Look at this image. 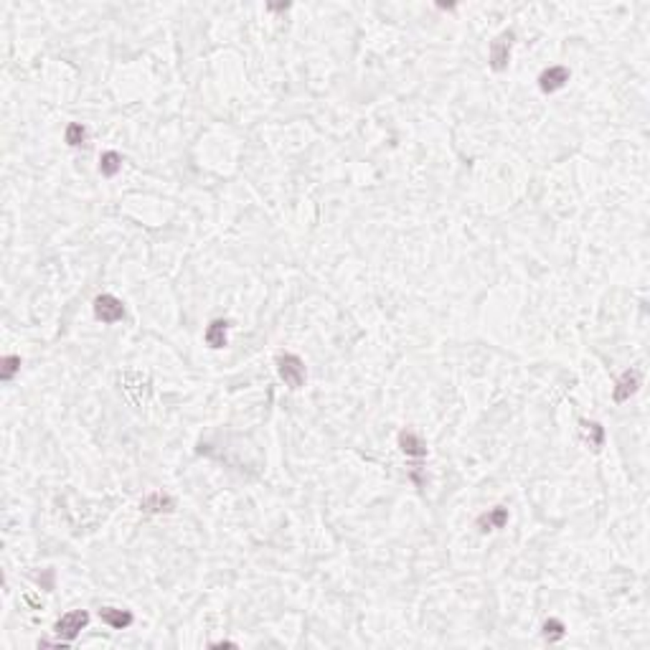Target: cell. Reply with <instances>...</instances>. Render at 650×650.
<instances>
[{
  "label": "cell",
  "instance_id": "30bf717a",
  "mask_svg": "<svg viewBox=\"0 0 650 650\" xmlns=\"http://www.w3.org/2000/svg\"><path fill=\"white\" fill-rule=\"evenodd\" d=\"M226 336H229V321H211L208 323L206 333H204V341H206L208 348H224L226 345Z\"/></svg>",
  "mask_w": 650,
  "mask_h": 650
},
{
  "label": "cell",
  "instance_id": "3957f363",
  "mask_svg": "<svg viewBox=\"0 0 650 650\" xmlns=\"http://www.w3.org/2000/svg\"><path fill=\"white\" fill-rule=\"evenodd\" d=\"M513 39H516V33H513V31H503L500 36H496V39L490 41L488 64H490V69H493V71H505V69H508Z\"/></svg>",
  "mask_w": 650,
  "mask_h": 650
},
{
  "label": "cell",
  "instance_id": "277c9868",
  "mask_svg": "<svg viewBox=\"0 0 650 650\" xmlns=\"http://www.w3.org/2000/svg\"><path fill=\"white\" fill-rule=\"evenodd\" d=\"M94 315L102 323H117L125 318V305L123 300H117L115 295H100L94 300Z\"/></svg>",
  "mask_w": 650,
  "mask_h": 650
},
{
  "label": "cell",
  "instance_id": "4fadbf2b",
  "mask_svg": "<svg viewBox=\"0 0 650 650\" xmlns=\"http://www.w3.org/2000/svg\"><path fill=\"white\" fill-rule=\"evenodd\" d=\"M120 168H123V155L115 153V150H107V153H102L100 158V173L105 178H115L117 173H120Z\"/></svg>",
  "mask_w": 650,
  "mask_h": 650
},
{
  "label": "cell",
  "instance_id": "ba28073f",
  "mask_svg": "<svg viewBox=\"0 0 650 650\" xmlns=\"http://www.w3.org/2000/svg\"><path fill=\"white\" fill-rule=\"evenodd\" d=\"M140 508L145 513H170L173 508H176V500L168 496V493H161V490H155V493H150V496L143 498V503H140Z\"/></svg>",
  "mask_w": 650,
  "mask_h": 650
},
{
  "label": "cell",
  "instance_id": "8992f818",
  "mask_svg": "<svg viewBox=\"0 0 650 650\" xmlns=\"http://www.w3.org/2000/svg\"><path fill=\"white\" fill-rule=\"evenodd\" d=\"M638 389H640V371L630 368V371H625V374L617 379L615 391H612V399H615L617 404H622V401H627Z\"/></svg>",
  "mask_w": 650,
  "mask_h": 650
},
{
  "label": "cell",
  "instance_id": "9a60e30c",
  "mask_svg": "<svg viewBox=\"0 0 650 650\" xmlns=\"http://www.w3.org/2000/svg\"><path fill=\"white\" fill-rule=\"evenodd\" d=\"M564 635H566V627H564V622H561V620L551 617V620H546V622H543V638H546L549 642L561 640Z\"/></svg>",
  "mask_w": 650,
  "mask_h": 650
},
{
  "label": "cell",
  "instance_id": "6da1fadb",
  "mask_svg": "<svg viewBox=\"0 0 650 650\" xmlns=\"http://www.w3.org/2000/svg\"><path fill=\"white\" fill-rule=\"evenodd\" d=\"M277 374H280V379H282L290 389H303L305 386V379H307V371H305V361L300 359V356H295V353H280L277 356Z\"/></svg>",
  "mask_w": 650,
  "mask_h": 650
},
{
  "label": "cell",
  "instance_id": "7a4b0ae2",
  "mask_svg": "<svg viewBox=\"0 0 650 650\" xmlns=\"http://www.w3.org/2000/svg\"><path fill=\"white\" fill-rule=\"evenodd\" d=\"M87 625H89V612L87 610H71V612H66V615H62V617L56 620L54 633H56L59 640L71 642V640H77L79 633H82Z\"/></svg>",
  "mask_w": 650,
  "mask_h": 650
},
{
  "label": "cell",
  "instance_id": "8fae6325",
  "mask_svg": "<svg viewBox=\"0 0 650 650\" xmlns=\"http://www.w3.org/2000/svg\"><path fill=\"white\" fill-rule=\"evenodd\" d=\"M100 620L102 622H107L109 627H115V630H125V627L132 625V612L130 610H117V607H102L100 610Z\"/></svg>",
  "mask_w": 650,
  "mask_h": 650
},
{
  "label": "cell",
  "instance_id": "9c48e42d",
  "mask_svg": "<svg viewBox=\"0 0 650 650\" xmlns=\"http://www.w3.org/2000/svg\"><path fill=\"white\" fill-rule=\"evenodd\" d=\"M505 523H508V508H503V505H496V508H490L488 513L478 516V528H480L482 534L496 531V528H503Z\"/></svg>",
  "mask_w": 650,
  "mask_h": 650
},
{
  "label": "cell",
  "instance_id": "52a82bcc",
  "mask_svg": "<svg viewBox=\"0 0 650 650\" xmlns=\"http://www.w3.org/2000/svg\"><path fill=\"white\" fill-rule=\"evenodd\" d=\"M399 450L404 452L406 458H424L427 455V442L412 429H401L399 432Z\"/></svg>",
  "mask_w": 650,
  "mask_h": 650
},
{
  "label": "cell",
  "instance_id": "7c38bea8",
  "mask_svg": "<svg viewBox=\"0 0 650 650\" xmlns=\"http://www.w3.org/2000/svg\"><path fill=\"white\" fill-rule=\"evenodd\" d=\"M579 429H581V437H584V442H587L589 447L599 450V447L604 444V427L599 424V422L581 419V422H579Z\"/></svg>",
  "mask_w": 650,
  "mask_h": 650
},
{
  "label": "cell",
  "instance_id": "5bb4252c",
  "mask_svg": "<svg viewBox=\"0 0 650 650\" xmlns=\"http://www.w3.org/2000/svg\"><path fill=\"white\" fill-rule=\"evenodd\" d=\"M64 140H66V145H69V147L84 145L87 127H84V125H79V123H71L69 127H66V132H64Z\"/></svg>",
  "mask_w": 650,
  "mask_h": 650
},
{
  "label": "cell",
  "instance_id": "5b68a950",
  "mask_svg": "<svg viewBox=\"0 0 650 650\" xmlns=\"http://www.w3.org/2000/svg\"><path fill=\"white\" fill-rule=\"evenodd\" d=\"M569 77H572V71L566 66H549V69H543L539 74V89L543 94H554L569 82Z\"/></svg>",
  "mask_w": 650,
  "mask_h": 650
},
{
  "label": "cell",
  "instance_id": "2e32d148",
  "mask_svg": "<svg viewBox=\"0 0 650 650\" xmlns=\"http://www.w3.org/2000/svg\"><path fill=\"white\" fill-rule=\"evenodd\" d=\"M18 371H21V356H6L0 361V379L3 381H10Z\"/></svg>",
  "mask_w": 650,
  "mask_h": 650
}]
</instances>
